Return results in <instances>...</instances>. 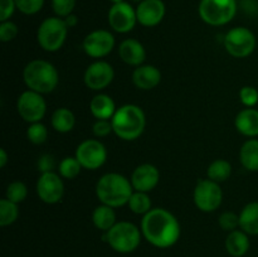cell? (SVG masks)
<instances>
[{"mask_svg": "<svg viewBox=\"0 0 258 257\" xmlns=\"http://www.w3.org/2000/svg\"><path fill=\"white\" fill-rule=\"evenodd\" d=\"M144 238L158 248H169L179 241L180 223L171 212L164 208H153L141 219Z\"/></svg>", "mask_w": 258, "mask_h": 257, "instance_id": "1", "label": "cell"}, {"mask_svg": "<svg viewBox=\"0 0 258 257\" xmlns=\"http://www.w3.org/2000/svg\"><path fill=\"white\" fill-rule=\"evenodd\" d=\"M134 188L130 179L118 173L103 174L96 184V196L102 204L118 208L128 203Z\"/></svg>", "mask_w": 258, "mask_h": 257, "instance_id": "2", "label": "cell"}, {"mask_svg": "<svg viewBox=\"0 0 258 257\" xmlns=\"http://www.w3.org/2000/svg\"><path fill=\"white\" fill-rule=\"evenodd\" d=\"M111 123L117 138L123 141H134L143 135L146 126V116L140 106L126 103L116 110Z\"/></svg>", "mask_w": 258, "mask_h": 257, "instance_id": "3", "label": "cell"}, {"mask_svg": "<svg viewBox=\"0 0 258 257\" xmlns=\"http://www.w3.org/2000/svg\"><path fill=\"white\" fill-rule=\"evenodd\" d=\"M23 80L29 90L38 93H50L59 82V75L54 66L44 59H33L23 70Z\"/></svg>", "mask_w": 258, "mask_h": 257, "instance_id": "4", "label": "cell"}, {"mask_svg": "<svg viewBox=\"0 0 258 257\" xmlns=\"http://www.w3.org/2000/svg\"><path fill=\"white\" fill-rule=\"evenodd\" d=\"M141 229L127 221L117 222L103 234V241L118 253H130L135 251L141 242Z\"/></svg>", "mask_w": 258, "mask_h": 257, "instance_id": "5", "label": "cell"}, {"mask_svg": "<svg viewBox=\"0 0 258 257\" xmlns=\"http://www.w3.org/2000/svg\"><path fill=\"white\" fill-rule=\"evenodd\" d=\"M68 29L64 19L59 17L45 18L37 30V42L45 52H57L67 39Z\"/></svg>", "mask_w": 258, "mask_h": 257, "instance_id": "6", "label": "cell"}, {"mask_svg": "<svg viewBox=\"0 0 258 257\" xmlns=\"http://www.w3.org/2000/svg\"><path fill=\"white\" fill-rule=\"evenodd\" d=\"M237 8V0H201L198 14L206 24L222 27L233 20Z\"/></svg>", "mask_w": 258, "mask_h": 257, "instance_id": "7", "label": "cell"}, {"mask_svg": "<svg viewBox=\"0 0 258 257\" xmlns=\"http://www.w3.org/2000/svg\"><path fill=\"white\" fill-rule=\"evenodd\" d=\"M223 44L232 57L246 58L256 49L257 39L254 33L248 28L234 27L224 35Z\"/></svg>", "mask_w": 258, "mask_h": 257, "instance_id": "8", "label": "cell"}, {"mask_svg": "<svg viewBox=\"0 0 258 257\" xmlns=\"http://www.w3.org/2000/svg\"><path fill=\"white\" fill-rule=\"evenodd\" d=\"M193 199L199 211L211 213L221 207L223 202V191L219 183L211 179H201L194 188Z\"/></svg>", "mask_w": 258, "mask_h": 257, "instance_id": "9", "label": "cell"}, {"mask_svg": "<svg viewBox=\"0 0 258 257\" xmlns=\"http://www.w3.org/2000/svg\"><path fill=\"white\" fill-rule=\"evenodd\" d=\"M17 111L27 122H40L47 112V102L42 93L27 90L18 97Z\"/></svg>", "mask_w": 258, "mask_h": 257, "instance_id": "10", "label": "cell"}, {"mask_svg": "<svg viewBox=\"0 0 258 257\" xmlns=\"http://www.w3.org/2000/svg\"><path fill=\"white\" fill-rule=\"evenodd\" d=\"M75 156L83 169L97 170L107 160V149L97 139H87L77 146Z\"/></svg>", "mask_w": 258, "mask_h": 257, "instance_id": "11", "label": "cell"}, {"mask_svg": "<svg viewBox=\"0 0 258 257\" xmlns=\"http://www.w3.org/2000/svg\"><path fill=\"white\" fill-rule=\"evenodd\" d=\"M82 48L91 58H103L115 48V37L106 29H96L88 33L82 42Z\"/></svg>", "mask_w": 258, "mask_h": 257, "instance_id": "12", "label": "cell"}, {"mask_svg": "<svg viewBox=\"0 0 258 257\" xmlns=\"http://www.w3.org/2000/svg\"><path fill=\"white\" fill-rule=\"evenodd\" d=\"M35 190L40 201L44 203H59L64 194V184H63L62 176L55 171L42 173L37 180Z\"/></svg>", "mask_w": 258, "mask_h": 257, "instance_id": "13", "label": "cell"}, {"mask_svg": "<svg viewBox=\"0 0 258 257\" xmlns=\"http://www.w3.org/2000/svg\"><path fill=\"white\" fill-rule=\"evenodd\" d=\"M108 25L115 32L126 34L135 28L138 23L136 9L127 2L112 4L107 14Z\"/></svg>", "mask_w": 258, "mask_h": 257, "instance_id": "14", "label": "cell"}, {"mask_svg": "<svg viewBox=\"0 0 258 257\" xmlns=\"http://www.w3.org/2000/svg\"><path fill=\"white\" fill-rule=\"evenodd\" d=\"M115 78L113 67L106 60H96L85 71V85L92 91H102L112 83Z\"/></svg>", "mask_w": 258, "mask_h": 257, "instance_id": "15", "label": "cell"}, {"mask_svg": "<svg viewBox=\"0 0 258 257\" xmlns=\"http://www.w3.org/2000/svg\"><path fill=\"white\" fill-rule=\"evenodd\" d=\"M166 7L163 0H143L136 7L138 23L143 27L153 28L160 24L165 17Z\"/></svg>", "mask_w": 258, "mask_h": 257, "instance_id": "16", "label": "cell"}, {"mask_svg": "<svg viewBox=\"0 0 258 257\" xmlns=\"http://www.w3.org/2000/svg\"><path fill=\"white\" fill-rule=\"evenodd\" d=\"M130 180L134 190L149 193L159 184L160 173L153 164H141L134 169Z\"/></svg>", "mask_w": 258, "mask_h": 257, "instance_id": "17", "label": "cell"}, {"mask_svg": "<svg viewBox=\"0 0 258 257\" xmlns=\"http://www.w3.org/2000/svg\"><path fill=\"white\" fill-rule=\"evenodd\" d=\"M118 55L123 63L133 67L144 65L146 59V50L143 43L134 38L123 39L118 45Z\"/></svg>", "mask_w": 258, "mask_h": 257, "instance_id": "18", "label": "cell"}, {"mask_svg": "<svg viewBox=\"0 0 258 257\" xmlns=\"http://www.w3.org/2000/svg\"><path fill=\"white\" fill-rule=\"evenodd\" d=\"M161 81V72L159 68L151 65H141L133 72V82L139 90L149 91L155 88Z\"/></svg>", "mask_w": 258, "mask_h": 257, "instance_id": "19", "label": "cell"}, {"mask_svg": "<svg viewBox=\"0 0 258 257\" xmlns=\"http://www.w3.org/2000/svg\"><path fill=\"white\" fill-rule=\"evenodd\" d=\"M234 126L237 131L247 138H257L258 136V110L253 107H247L239 111L234 120Z\"/></svg>", "mask_w": 258, "mask_h": 257, "instance_id": "20", "label": "cell"}, {"mask_svg": "<svg viewBox=\"0 0 258 257\" xmlns=\"http://www.w3.org/2000/svg\"><path fill=\"white\" fill-rule=\"evenodd\" d=\"M91 113L97 120H111L116 112V105L112 97L106 93H98L90 102Z\"/></svg>", "mask_w": 258, "mask_h": 257, "instance_id": "21", "label": "cell"}, {"mask_svg": "<svg viewBox=\"0 0 258 257\" xmlns=\"http://www.w3.org/2000/svg\"><path fill=\"white\" fill-rule=\"evenodd\" d=\"M249 246H251V242H249L248 234L241 228L229 232L226 238L227 252L233 257L244 256L248 252Z\"/></svg>", "mask_w": 258, "mask_h": 257, "instance_id": "22", "label": "cell"}, {"mask_svg": "<svg viewBox=\"0 0 258 257\" xmlns=\"http://www.w3.org/2000/svg\"><path fill=\"white\" fill-rule=\"evenodd\" d=\"M239 228L251 236L258 234V202L246 204L239 213Z\"/></svg>", "mask_w": 258, "mask_h": 257, "instance_id": "23", "label": "cell"}, {"mask_svg": "<svg viewBox=\"0 0 258 257\" xmlns=\"http://www.w3.org/2000/svg\"><path fill=\"white\" fill-rule=\"evenodd\" d=\"M92 222L97 229L102 232H107L112 228L117 222H116L115 209L110 206L101 203L96 207L92 212Z\"/></svg>", "mask_w": 258, "mask_h": 257, "instance_id": "24", "label": "cell"}, {"mask_svg": "<svg viewBox=\"0 0 258 257\" xmlns=\"http://www.w3.org/2000/svg\"><path fill=\"white\" fill-rule=\"evenodd\" d=\"M239 161L248 171H258V139L244 141L239 150Z\"/></svg>", "mask_w": 258, "mask_h": 257, "instance_id": "25", "label": "cell"}, {"mask_svg": "<svg viewBox=\"0 0 258 257\" xmlns=\"http://www.w3.org/2000/svg\"><path fill=\"white\" fill-rule=\"evenodd\" d=\"M50 123L52 127L54 128L57 133L67 134L73 130L76 125V117L75 113L67 107H59L52 113L50 117Z\"/></svg>", "mask_w": 258, "mask_h": 257, "instance_id": "26", "label": "cell"}, {"mask_svg": "<svg viewBox=\"0 0 258 257\" xmlns=\"http://www.w3.org/2000/svg\"><path fill=\"white\" fill-rule=\"evenodd\" d=\"M232 175V165L224 159H217L207 169V176L216 183H223Z\"/></svg>", "mask_w": 258, "mask_h": 257, "instance_id": "27", "label": "cell"}, {"mask_svg": "<svg viewBox=\"0 0 258 257\" xmlns=\"http://www.w3.org/2000/svg\"><path fill=\"white\" fill-rule=\"evenodd\" d=\"M127 206L133 213L143 214V216H145L146 213H149L153 209L151 208L150 197H149L148 193H144V191L134 190L133 196L128 199Z\"/></svg>", "mask_w": 258, "mask_h": 257, "instance_id": "28", "label": "cell"}, {"mask_svg": "<svg viewBox=\"0 0 258 257\" xmlns=\"http://www.w3.org/2000/svg\"><path fill=\"white\" fill-rule=\"evenodd\" d=\"M19 217V208L17 203L4 198L0 201V226L7 227L14 223Z\"/></svg>", "mask_w": 258, "mask_h": 257, "instance_id": "29", "label": "cell"}, {"mask_svg": "<svg viewBox=\"0 0 258 257\" xmlns=\"http://www.w3.org/2000/svg\"><path fill=\"white\" fill-rule=\"evenodd\" d=\"M81 169L83 168L76 156H66L58 164V174L63 179H70V180L77 178L78 174L81 173Z\"/></svg>", "mask_w": 258, "mask_h": 257, "instance_id": "30", "label": "cell"}, {"mask_svg": "<svg viewBox=\"0 0 258 257\" xmlns=\"http://www.w3.org/2000/svg\"><path fill=\"white\" fill-rule=\"evenodd\" d=\"M28 197V188L23 181L15 180L12 181L9 185L7 186L5 190V198L9 199L13 203H23Z\"/></svg>", "mask_w": 258, "mask_h": 257, "instance_id": "31", "label": "cell"}, {"mask_svg": "<svg viewBox=\"0 0 258 257\" xmlns=\"http://www.w3.org/2000/svg\"><path fill=\"white\" fill-rule=\"evenodd\" d=\"M27 139L34 145H42L48 139V128L44 123H29L27 128Z\"/></svg>", "mask_w": 258, "mask_h": 257, "instance_id": "32", "label": "cell"}, {"mask_svg": "<svg viewBox=\"0 0 258 257\" xmlns=\"http://www.w3.org/2000/svg\"><path fill=\"white\" fill-rule=\"evenodd\" d=\"M17 9L25 15H34L42 10L44 0H15Z\"/></svg>", "mask_w": 258, "mask_h": 257, "instance_id": "33", "label": "cell"}, {"mask_svg": "<svg viewBox=\"0 0 258 257\" xmlns=\"http://www.w3.org/2000/svg\"><path fill=\"white\" fill-rule=\"evenodd\" d=\"M218 224L222 229L227 232H232L239 228V214L233 212H224L219 216Z\"/></svg>", "mask_w": 258, "mask_h": 257, "instance_id": "34", "label": "cell"}, {"mask_svg": "<svg viewBox=\"0 0 258 257\" xmlns=\"http://www.w3.org/2000/svg\"><path fill=\"white\" fill-rule=\"evenodd\" d=\"M76 7V0H52V9L55 17L66 18L72 14Z\"/></svg>", "mask_w": 258, "mask_h": 257, "instance_id": "35", "label": "cell"}, {"mask_svg": "<svg viewBox=\"0 0 258 257\" xmlns=\"http://www.w3.org/2000/svg\"><path fill=\"white\" fill-rule=\"evenodd\" d=\"M239 101L246 107H254L258 103V90L253 86H244L239 90Z\"/></svg>", "mask_w": 258, "mask_h": 257, "instance_id": "36", "label": "cell"}, {"mask_svg": "<svg viewBox=\"0 0 258 257\" xmlns=\"http://www.w3.org/2000/svg\"><path fill=\"white\" fill-rule=\"evenodd\" d=\"M18 33H19V28L12 20H5V22H0V40L3 43L12 42L17 38Z\"/></svg>", "mask_w": 258, "mask_h": 257, "instance_id": "37", "label": "cell"}, {"mask_svg": "<svg viewBox=\"0 0 258 257\" xmlns=\"http://www.w3.org/2000/svg\"><path fill=\"white\" fill-rule=\"evenodd\" d=\"M92 133L96 138H106L113 133L111 120H97L92 126Z\"/></svg>", "mask_w": 258, "mask_h": 257, "instance_id": "38", "label": "cell"}, {"mask_svg": "<svg viewBox=\"0 0 258 257\" xmlns=\"http://www.w3.org/2000/svg\"><path fill=\"white\" fill-rule=\"evenodd\" d=\"M17 10L15 0H0V22L10 20Z\"/></svg>", "mask_w": 258, "mask_h": 257, "instance_id": "39", "label": "cell"}, {"mask_svg": "<svg viewBox=\"0 0 258 257\" xmlns=\"http://www.w3.org/2000/svg\"><path fill=\"white\" fill-rule=\"evenodd\" d=\"M38 170L42 173H48V171H54L55 169V159L54 156L50 154H43L39 159H38Z\"/></svg>", "mask_w": 258, "mask_h": 257, "instance_id": "40", "label": "cell"}, {"mask_svg": "<svg viewBox=\"0 0 258 257\" xmlns=\"http://www.w3.org/2000/svg\"><path fill=\"white\" fill-rule=\"evenodd\" d=\"M242 5H243L244 12L248 14H254L258 9L256 0H242Z\"/></svg>", "mask_w": 258, "mask_h": 257, "instance_id": "41", "label": "cell"}, {"mask_svg": "<svg viewBox=\"0 0 258 257\" xmlns=\"http://www.w3.org/2000/svg\"><path fill=\"white\" fill-rule=\"evenodd\" d=\"M63 19H64L66 24H67L68 28H75L76 25L78 24V17L76 14H73V13L68 15V17L63 18Z\"/></svg>", "mask_w": 258, "mask_h": 257, "instance_id": "42", "label": "cell"}, {"mask_svg": "<svg viewBox=\"0 0 258 257\" xmlns=\"http://www.w3.org/2000/svg\"><path fill=\"white\" fill-rule=\"evenodd\" d=\"M8 160H9V158H8V153L5 151V149H0V168H5Z\"/></svg>", "mask_w": 258, "mask_h": 257, "instance_id": "43", "label": "cell"}, {"mask_svg": "<svg viewBox=\"0 0 258 257\" xmlns=\"http://www.w3.org/2000/svg\"><path fill=\"white\" fill-rule=\"evenodd\" d=\"M112 4H117V3H121V2H125V0H110Z\"/></svg>", "mask_w": 258, "mask_h": 257, "instance_id": "44", "label": "cell"}, {"mask_svg": "<svg viewBox=\"0 0 258 257\" xmlns=\"http://www.w3.org/2000/svg\"><path fill=\"white\" fill-rule=\"evenodd\" d=\"M131 2H134V3H138V4H139V3H141V2H143V0H131Z\"/></svg>", "mask_w": 258, "mask_h": 257, "instance_id": "45", "label": "cell"}, {"mask_svg": "<svg viewBox=\"0 0 258 257\" xmlns=\"http://www.w3.org/2000/svg\"><path fill=\"white\" fill-rule=\"evenodd\" d=\"M237 2H238V0H237Z\"/></svg>", "mask_w": 258, "mask_h": 257, "instance_id": "46", "label": "cell"}]
</instances>
